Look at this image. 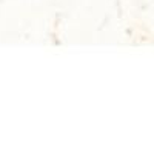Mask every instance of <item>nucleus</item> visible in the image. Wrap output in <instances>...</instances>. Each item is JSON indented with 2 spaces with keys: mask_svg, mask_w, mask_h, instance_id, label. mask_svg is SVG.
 Wrapping results in <instances>:
<instances>
[]
</instances>
